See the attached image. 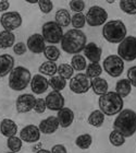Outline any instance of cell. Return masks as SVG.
Masks as SVG:
<instances>
[{"label":"cell","instance_id":"obj_37","mask_svg":"<svg viewBox=\"0 0 136 153\" xmlns=\"http://www.w3.org/2000/svg\"><path fill=\"white\" fill-rule=\"evenodd\" d=\"M71 24L73 25V29L81 30L83 29L86 24V16L84 13H75L73 14L72 19H71Z\"/></svg>","mask_w":136,"mask_h":153},{"label":"cell","instance_id":"obj_45","mask_svg":"<svg viewBox=\"0 0 136 153\" xmlns=\"http://www.w3.org/2000/svg\"><path fill=\"white\" fill-rule=\"evenodd\" d=\"M41 146H43V144H41V142H40V143L35 144V147L33 148L32 150H33V151H35V152H37V151H39V150L41 149Z\"/></svg>","mask_w":136,"mask_h":153},{"label":"cell","instance_id":"obj_7","mask_svg":"<svg viewBox=\"0 0 136 153\" xmlns=\"http://www.w3.org/2000/svg\"><path fill=\"white\" fill-rule=\"evenodd\" d=\"M118 56L125 61H133L136 59V36H126L119 44Z\"/></svg>","mask_w":136,"mask_h":153},{"label":"cell","instance_id":"obj_32","mask_svg":"<svg viewBox=\"0 0 136 153\" xmlns=\"http://www.w3.org/2000/svg\"><path fill=\"white\" fill-rule=\"evenodd\" d=\"M120 9L126 14L134 16L136 14V0H121L119 2Z\"/></svg>","mask_w":136,"mask_h":153},{"label":"cell","instance_id":"obj_40","mask_svg":"<svg viewBox=\"0 0 136 153\" xmlns=\"http://www.w3.org/2000/svg\"><path fill=\"white\" fill-rule=\"evenodd\" d=\"M47 108V105H46V101L45 99H36V102H35V106H34V111L37 114H43L45 113Z\"/></svg>","mask_w":136,"mask_h":153},{"label":"cell","instance_id":"obj_26","mask_svg":"<svg viewBox=\"0 0 136 153\" xmlns=\"http://www.w3.org/2000/svg\"><path fill=\"white\" fill-rule=\"evenodd\" d=\"M104 116L106 115L100 111V109H95L90 113V115L88 116V124L93 127L99 128L101 127L104 123Z\"/></svg>","mask_w":136,"mask_h":153},{"label":"cell","instance_id":"obj_11","mask_svg":"<svg viewBox=\"0 0 136 153\" xmlns=\"http://www.w3.org/2000/svg\"><path fill=\"white\" fill-rule=\"evenodd\" d=\"M0 23L6 31L12 32L22 25V16L18 11H8L1 14Z\"/></svg>","mask_w":136,"mask_h":153},{"label":"cell","instance_id":"obj_49","mask_svg":"<svg viewBox=\"0 0 136 153\" xmlns=\"http://www.w3.org/2000/svg\"><path fill=\"white\" fill-rule=\"evenodd\" d=\"M6 153H14V152H11V151H10V152H6Z\"/></svg>","mask_w":136,"mask_h":153},{"label":"cell","instance_id":"obj_29","mask_svg":"<svg viewBox=\"0 0 136 153\" xmlns=\"http://www.w3.org/2000/svg\"><path fill=\"white\" fill-rule=\"evenodd\" d=\"M49 81V86L52 88V91H62L67 85V80L61 76H52Z\"/></svg>","mask_w":136,"mask_h":153},{"label":"cell","instance_id":"obj_19","mask_svg":"<svg viewBox=\"0 0 136 153\" xmlns=\"http://www.w3.org/2000/svg\"><path fill=\"white\" fill-rule=\"evenodd\" d=\"M14 69V58L10 54L0 55V78L8 76Z\"/></svg>","mask_w":136,"mask_h":153},{"label":"cell","instance_id":"obj_25","mask_svg":"<svg viewBox=\"0 0 136 153\" xmlns=\"http://www.w3.org/2000/svg\"><path fill=\"white\" fill-rule=\"evenodd\" d=\"M71 19L72 16L67 9H59L56 12L54 16V21L61 26V27H67L71 24Z\"/></svg>","mask_w":136,"mask_h":153},{"label":"cell","instance_id":"obj_13","mask_svg":"<svg viewBox=\"0 0 136 153\" xmlns=\"http://www.w3.org/2000/svg\"><path fill=\"white\" fill-rule=\"evenodd\" d=\"M45 101H46L47 108H49V111H54V112H59L61 108H63L64 103H65L63 95L59 91L49 92Z\"/></svg>","mask_w":136,"mask_h":153},{"label":"cell","instance_id":"obj_16","mask_svg":"<svg viewBox=\"0 0 136 153\" xmlns=\"http://www.w3.org/2000/svg\"><path fill=\"white\" fill-rule=\"evenodd\" d=\"M31 90L34 94H43V93L47 92L48 88H49V81L45 76L43 74H35L33 76L32 80H31Z\"/></svg>","mask_w":136,"mask_h":153},{"label":"cell","instance_id":"obj_15","mask_svg":"<svg viewBox=\"0 0 136 153\" xmlns=\"http://www.w3.org/2000/svg\"><path fill=\"white\" fill-rule=\"evenodd\" d=\"M26 46H27V49L34 54H41L46 49L44 37L41 34H38V33H35L27 38Z\"/></svg>","mask_w":136,"mask_h":153},{"label":"cell","instance_id":"obj_2","mask_svg":"<svg viewBox=\"0 0 136 153\" xmlns=\"http://www.w3.org/2000/svg\"><path fill=\"white\" fill-rule=\"evenodd\" d=\"M113 128L125 138L132 137L136 132V113L132 109H123L114 119Z\"/></svg>","mask_w":136,"mask_h":153},{"label":"cell","instance_id":"obj_6","mask_svg":"<svg viewBox=\"0 0 136 153\" xmlns=\"http://www.w3.org/2000/svg\"><path fill=\"white\" fill-rule=\"evenodd\" d=\"M41 35L45 42L54 45L61 43V39L63 37V31L56 21H49L45 23L41 27Z\"/></svg>","mask_w":136,"mask_h":153},{"label":"cell","instance_id":"obj_14","mask_svg":"<svg viewBox=\"0 0 136 153\" xmlns=\"http://www.w3.org/2000/svg\"><path fill=\"white\" fill-rule=\"evenodd\" d=\"M20 138L26 143H35L40 139V130L35 125H27L20 131Z\"/></svg>","mask_w":136,"mask_h":153},{"label":"cell","instance_id":"obj_34","mask_svg":"<svg viewBox=\"0 0 136 153\" xmlns=\"http://www.w3.org/2000/svg\"><path fill=\"white\" fill-rule=\"evenodd\" d=\"M109 141L113 147H122L125 143V137L118 130H112L109 134Z\"/></svg>","mask_w":136,"mask_h":153},{"label":"cell","instance_id":"obj_33","mask_svg":"<svg viewBox=\"0 0 136 153\" xmlns=\"http://www.w3.org/2000/svg\"><path fill=\"white\" fill-rule=\"evenodd\" d=\"M45 57L47 58L48 61H56L60 58V49L58 47H56L54 45H49V46H46V49L44 51Z\"/></svg>","mask_w":136,"mask_h":153},{"label":"cell","instance_id":"obj_18","mask_svg":"<svg viewBox=\"0 0 136 153\" xmlns=\"http://www.w3.org/2000/svg\"><path fill=\"white\" fill-rule=\"evenodd\" d=\"M102 49L96 43H87L84 48V56L90 62H99L101 59Z\"/></svg>","mask_w":136,"mask_h":153},{"label":"cell","instance_id":"obj_21","mask_svg":"<svg viewBox=\"0 0 136 153\" xmlns=\"http://www.w3.org/2000/svg\"><path fill=\"white\" fill-rule=\"evenodd\" d=\"M0 132L4 137H14L18 132V125L12 119L4 118L0 123Z\"/></svg>","mask_w":136,"mask_h":153},{"label":"cell","instance_id":"obj_39","mask_svg":"<svg viewBox=\"0 0 136 153\" xmlns=\"http://www.w3.org/2000/svg\"><path fill=\"white\" fill-rule=\"evenodd\" d=\"M38 7H39V9L43 13H49L54 9V3L50 0H39Z\"/></svg>","mask_w":136,"mask_h":153},{"label":"cell","instance_id":"obj_35","mask_svg":"<svg viewBox=\"0 0 136 153\" xmlns=\"http://www.w3.org/2000/svg\"><path fill=\"white\" fill-rule=\"evenodd\" d=\"M58 74L65 80H71L74 74V69L69 64H61L58 66Z\"/></svg>","mask_w":136,"mask_h":153},{"label":"cell","instance_id":"obj_1","mask_svg":"<svg viewBox=\"0 0 136 153\" xmlns=\"http://www.w3.org/2000/svg\"><path fill=\"white\" fill-rule=\"evenodd\" d=\"M86 37L85 33L81 30L71 29L63 34V37L61 39V48L67 54L70 55H79L86 46Z\"/></svg>","mask_w":136,"mask_h":153},{"label":"cell","instance_id":"obj_3","mask_svg":"<svg viewBox=\"0 0 136 153\" xmlns=\"http://www.w3.org/2000/svg\"><path fill=\"white\" fill-rule=\"evenodd\" d=\"M99 109L107 116H114L123 111V99L117 92H107L98 99Z\"/></svg>","mask_w":136,"mask_h":153},{"label":"cell","instance_id":"obj_43","mask_svg":"<svg viewBox=\"0 0 136 153\" xmlns=\"http://www.w3.org/2000/svg\"><path fill=\"white\" fill-rule=\"evenodd\" d=\"M51 153H68V151L63 144H54L51 149Z\"/></svg>","mask_w":136,"mask_h":153},{"label":"cell","instance_id":"obj_5","mask_svg":"<svg viewBox=\"0 0 136 153\" xmlns=\"http://www.w3.org/2000/svg\"><path fill=\"white\" fill-rule=\"evenodd\" d=\"M32 80L31 72L27 68L19 66V67H14L11 74H9V86L10 89L13 91H23L27 88Z\"/></svg>","mask_w":136,"mask_h":153},{"label":"cell","instance_id":"obj_41","mask_svg":"<svg viewBox=\"0 0 136 153\" xmlns=\"http://www.w3.org/2000/svg\"><path fill=\"white\" fill-rule=\"evenodd\" d=\"M27 51V46H26L23 42H19V43H16L14 46H13V51H14V54L15 55H24Z\"/></svg>","mask_w":136,"mask_h":153},{"label":"cell","instance_id":"obj_12","mask_svg":"<svg viewBox=\"0 0 136 153\" xmlns=\"http://www.w3.org/2000/svg\"><path fill=\"white\" fill-rule=\"evenodd\" d=\"M35 102H36V97L34 96V94H31V93L21 94L16 99V102H15L16 111L19 113H21V114L31 112L32 109H34Z\"/></svg>","mask_w":136,"mask_h":153},{"label":"cell","instance_id":"obj_27","mask_svg":"<svg viewBox=\"0 0 136 153\" xmlns=\"http://www.w3.org/2000/svg\"><path fill=\"white\" fill-rule=\"evenodd\" d=\"M39 74L43 76H56V74L58 72V66L56 65V62L54 61H45L39 66L38 68Z\"/></svg>","mask_w":136,"mask_h":153},{"label":"cell","instance_id":"obj_10","mask_svg":"<svg viewBox=\"0 0 136 153\" xmlns=\"http://www.w3.org/2000/svg\"><path fill=\"white\" fill-rule=\"evenodd\" d=\"M85 16L86 23L89 26H100L101 24H106L108 20L107 11L99 6L90 7Z\"/></svg>","mask_w":136,"mask_h":153},{"label":"cell","instance_id":"obj_17","mask_svg":"<svg viewBox=\"0 0 136 153\" xmlns=\"http://www.w3.org/2000/svg\"><path fill=\"white\" fill-rule=\"evenodd\" d=\"M59 121H58L57 116H49V117L45 118L39 123V130L41 134H52L58 130L59 128Z\"/></svg>","mask_w":136,"mask_h":153},{"label":"cell","instance_id":"obj_48","mask_svg":"<svg viewBox=\"0 0 136 153\" xmlns=\"http://www.w3.org/2000/svg\"><path fill=\"white\" fill-rule=\"evenodd\" d=\"M107 2H108V3H113V2H114V1H113V0H108Z\"/></svg>","mask_w":136,"mask_h":153},{"label":"cell","instance_id":"obj_42","mask_svg":"<svg viewBox=\"0 0 136 153\" xmlns=\"http://www.w3.org/2000/svg\"><path fill=\"white\" fill-rule=\"evenodd\" d=\"M127 79L130 80L131 84L136 88V66L131 67L127 70Z\"/></svg>","mask_w":136,"mask_h":153},{"label":"cell","instance_id":"obj_23","mask_svg":"<svg viewBox=\"0 0 136 153\" xmlns=\"http://www.w3.org/2000/svg\"><path fill=\"white\" fill-rule=\"evenodd\" d=\"M15 35L13 32L3 30L0 32V49H6L14 46Z\"/></svg>","mask_w":136,"mask_h":153},{"label":"cell","instance_id":"obj_28","mask_svg":"<svg viewBox=\"0 0 136 153\" xmlns=\"http://www.w3.org/2000/svg\"><path fill=\"white\" fill-rule=\"evenodd\" d=\"M104 68L101 67V65L99 62H89L86 67V72L85 74L88 76L89 79H95V78H99V76H101Z\"/></svg>","mask_w":136,"mask_h":153},{"label":"cell","instance_id":"obj_4","mask_svg":"<svg viewBox=\"0 0 136 153\" xmlns=\"http://www.w3.org/2000/svg\"><path fill=\"white\" fill-rule=\"evenodd\" d=\"M126 26L121 20H111L102 27V36L104 39L112 44L121 43L126 37Z\"/></svg>","mask_w":136,"mask_h":153},{"label":"cell","instance_id":"obj_20","mask_svg":"<svg viewBox=\"0 0 136 153\" xmlns=\"http://www.w3.org/2000/svg\"><path fill=\"white\" fill-rule=\"evenodd\" d=\"M57 118H58V121H59L60 127L68 128L73 124V120H74V113H73L72 109L69 108V107H63V108H61L60 111L58 112Z\"/></svg>","mask_w":136,"mask_h":153},{"label":"cell","instance_id":"obj_8","mask_svg":"<svg viewBox=\"0 0 136 153\" xmlns=\"http://www.w3.org/2000/svg\"><path fill=\"white\" fill-rule=\"evenodd\" d=\"M102 68L109 76L117 78L121 76L124 70V60L118 55H109L104 59Z\"/></svg>","mask_w":136,"mask_h":153},{"label":"cell","instance_id":"obj_9","mask_svg":"<svg viewBox=\"0 0 136 153\" xmlns=\"http://www.w3.org/2000/svg\"><path fill=\"white\" fill-rule=\"evenodd\" d=\"M70 90L75 94H84L87 93L92 88V79H89L85 74H79L73 76L69 83Z\"/></svg>","mask_w":136,"mask_h":153},{"label":"cell","instance_id":"obj_31","mask_svg":"<svg viewBox=\"0 0 136 153\" xmlns=\"http://www.w3.org/2000/svg\"><path fill=\"white\" fill-rule=\"evenodd\" d=\"M71 66L75 71H83L84 69L86 70V67H87L86 58L83 55H74L71 59Z\"/></svg>","mask_w":136,"mask_h":153},{"label":"cell","instance_id":"obj_36","mask_svg":"<svg viewBox=\"0 0 136 153\" xmlns=\"http://www.w3.org/2000/svg\"><path fill=\"white\" fill-rule=\"evenodd\" d=\"M7 146H8V148H9V150L11 152L16 153L22 149L23 141L20 137H15V136L14 137H10L7 140Z\"/></svg>","mask_w":136,"mask_h":153},{"label":"cell","instance_id":"obj_38","mask_svg":"<svg viewBox=\"0 0 136 153\" xmlns=\"http://www.w3.org/2000/svg\"><path fill=\"white\" fill-rule=\"evenodd\" d=\"M70 9L75 13H82V11L85 9V2L83 0H71L69 2Z\"/></svg>","mask_w":136,"mask_h":153},{"label":"cell","instance_id":"obj_46","mask_svg":"<svg viewBox=\"0 0 136 153\" xmlns=\"http://www.w3.org/2000/svg\"><path fill=\"white\" fill-rule=\"evenodd\" d=\"M36 153H51V151L46 150V149H40L39 151H37Z\"/></svg>","mask_w":136,"mask_h":153},{"label":"cell","instance_id":"obj_24","mask_svg":"<svg viewBox=\"0 0 136 153\" xmlns=\"http://www.w3.org/2000/svg\"><path fill=\"white\" fill-rule=\"evenodd\" d=\"M131 91H132V84H131L130 80L127 79H121L115 83V92L123 99L127 97L130 95Z\"/></svg>","mask_w":136,"mask_h":153},{"label":"cell","instance_id":"obj_44","mask_svg":"<svg viewBox=\"0 0 136 153\" xmlns=\"http://www.w3.org/2000/svg\"><path fill=\"white\" fill-rule=\"evenodd\" d=\"M10 8V2L8 1V0H1L0 1V12H3L6 13L8 12L7 10Z\"/></svg>","mask_w":136,"mask_h":153},{"label":"cell","instance_id":"obj_22","mask_svg":"<svg viewBox=\"0 0 136 153\" xmlns=\"http://www.w3.org/2000/svg\"><path fill=\"white\" fill-rule=\"evenodd\" d=\"M92 88L95 94L101 96L108 92L109 85H108L107 80L99 76V78H95V79L92 80Z\"/></svg>","mask_w":136,"mask_h":153},{"label":"cell","instance_id":"obj_47","mask_svg":"<svg viewBox=\"0 0 136 153\" xmlns=\"http://www.w3.org/2000/svg\"><path fill=\"white\" fill-rule=\"evenodd\" d=\"M27 2L29 3H38L37 0H27Z\"/></svg>","mask_w":136,"mask_h":153},{"label":"cell","instance_id":"obj_30","mask_svg":"<svg viewBox=\"0 0 136 153\" xmlns=\"http://www.w3.org/2000/svg\"><path fill=\"white\" fill-rule=\"evenodd\" d=\"M93 143V137L89 134H79L75 139V144L82 150H87L90 148Z\"/></svg>","mask_w":136,"mask_h":153}]
</instances>
